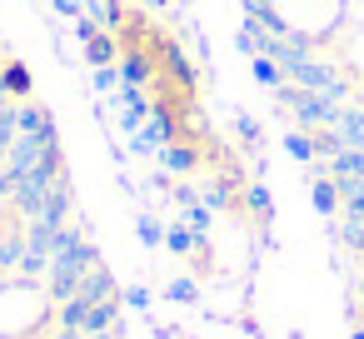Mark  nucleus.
Wrapping results in <instances>:
<instances>
[{
    "label": "nucleus",
    "mask_w": 364,
    "mask_h": 339,
    "mask_svg": "<svg viewBox=\"0 0 364 339\" xmlns=\"http://www.w3.org/2000/svg\"><path fill=\"white\" fill-rule=\"evenodd\" d=\"M155 165H165L170 175H200V170H205V150L185 135V140L160 145V150H155Z\"/></svg>",
    "instance_id": "1"
},
{
    "label": "nucleus",
    "mask_w": 364,
    "mask_h": 339,
    "mask_svg": "<svg viewBox=\"0 0 364 339\" xmlns=\"http://www.w3.org/2000/svg\"><path fill=\"white\" fill-rule=\"evenodd\" d=\"M0 95L16 100V105L36 100V75H31V65H26L21 55H6V60H0Z\"/></svg>",
    "instance_id": "2"
},
{
    "label": "nucleus",
    "mask_w": 364,
    "mask_h": 339,
    "mask_svg": "<svg viewBox=\"0 0 364 339\" xmlns=\"http://www.w3.org/2000/svg\"><path fill=\"white\" fill-rule=\"evenodd\" d=\"M115 100H120V125H125V130H140V125L155 115V100H150V90H140V85H125V80H120Z\"/></svg>",
    "instance_id": "3"
},
{
    "label": "nucleus",
    "mask_w": 364,
    "mask_h": 339,
    "mask_svg": "<svg viewBox=\"0 0 364 339\" xmlns=\"http://www.w3.org/2000/svg\"><path fill=\"white\" fill-rule=\"evenodd\" d=\"M80 50H85V65H95V70H105V65H120V36H110V31L90 36Z\"/></svg>",
    "instance_id": "4"
},
{
    "label": "nucleus",
    "mask_w": 364,
    "mask_h": 339,
    "mask_svg": "<svg viewBox=\"0 0 364 339\" xmlns=\"http://www.w3.org/2000/svg\"><path fill=\"white\" fill-rule=\"evenodd\" d=\"M85 16H95L110 36H120L125 31V16H130V6L125 0H85Z\"/></svg>",
    "instance_id": "5"
},
{
    "label": "nucleus",
    "mask_w": 364,
    "mask_h": 339,
    "mask_svg": "<svg viewBox=\"0 0 364 339\" xmlns=\"http://www.w3.org/2000/svg\"><path fill=\"white\" fill-rule=\"evenodd\" d=\"M240 205H245L259 225H264V220H274V195H269V185H264V180H250V185H245V195H240Z\"/></svg>",
    "instance_id": "6"
},
{
    "label": "nucleus",
    "mask_w": 364,
    "mask_h": 339,
    "mask_svg": "<svg viewBox=\"0 0 364 339\" xmlns=\"http://www.w3.org/2000/svg\"><path fill=\"white\" fill-rule=\"evenodd\" d=\"M329 130L339 135L344 150H349V145H364V110H344V105H339V115H334Z\"/></svg>",
    "instance_id": "7"
},
{
    "label": "nucleus",
    "mask_w": 364,
    "mask_h": 339,
    "mask_svg": "<svg viewBox=\"0 0 364 339\" xmlns=\"http://www.w3.org/2000/svg\"><path fill=\"white\" fill-rule=\"evenodd\" d=\"M75 294H80V299H110V294H120V289H115V274H110L105 264H95V269L80 279V289H75Z\"/></svg>",
    "instance_id": "8"
},
{
    "label": "nucleus",
    "mask_w": 364,
    "mask_h": 339,
    "mask_svg": "<svg viewBox=\"0 0 364 339\" xmlns=\"http://www.w3.org/2000/svg\"><path fill=\"white\" fill-rule=\"evenodd\" d=\"M230 130L240 135V145H245L250 155H255V150L264 145V130H259V120H255L250 110H235V115H230Z\"/></svg>",
    "instance_id": "9"
},
{
    "label": "nucleus",
    "mask_w": 364,
    "mask_h": 339,
    "mask_svg": "<svg viewBox=\"0 0 364 339\" xmlns=\"http://www.w3.org/2000/svg\"><path fill=\"white\" fill-rule=\"evenodd\" d=\"M255 85L279 90V85H289V70H284L279 60H269V55H255Z\"/></svg>",
    "instance_id": "10"
},
{
    "label": "nucleus",
    "mask_w": 364,
    "mask_h": 339,
    "mask_svg": "<svg viewBox=\"0 0 364 339\" xmlns=\"http://www.w3.org/2000/svg\"><path fill=\"white\" fill-rule=\"evenodd\" d=\"M284 150H289V155H294L299 165H314V155H319V150H314V135H309V130H289V135H284Z\"/></svg>",
    "instance_id": "11"
},
{
    "label": "nucleus",
    "mask_w": 364,
    "mask_h": 339,
    "mask_svg": "<svg viewBox=\"0 0 364 339\" xmlns=\"http://www.w3.org/2000/svg\"><path fill=\"white\" fill-rule=\"evenodd\" d=\"M309 195H314V210H324V215L339 210V185H334V180H314Z\"/></svg>",
    "instance_id": "12"
},
{
    "label": "nucleus",
    "mask_w": 364,
    "mask_h": 339,
    "mask_svg": "<svg viewBox=\"0 0 364 339\" xmlns=\"http://www.w3.org/2000/svg\"><path fill=\"white\" fill-rule=\"evenodd\" d=\"M165 244H170L175 254H195V244H200V240H195V230H190V225H180V230H170V235H165Z\"/></svg>",
    "instance_id": "13"
},
{
    "label": "nucleus",
    "mask_w": 364,
    "mask_h": 339,
    "mask_svg": "<svg viewBox=\"0 0 364 339\" xmlns=\"http://www.w3.org/2000/svg\"><path fill=\"white\" fill-rule=\"evenodd\" d=\"M95 90H100V95H115V90H120V65L95 70Z\"/></svg>",
    "instance_id": "14"
},
{
    "label": "nucleus",
    "mask_w": 364,
    "mask_h": 339,
    "mask_svg": "<svg viewBox=\"0 0 364 339\" xmlns=\"http://www.w3.org/2000/svg\"><path fill=\"white\" fill-rule=\"evenodd\" d=\"M140 240H145V244H160V240H165V225L150 220V215H140Z\"/></svg>",
    "instance_id": "15"
},
{
    "label": "nucleus",
    "mask_w": 364,
    "mask_h": 339,
    "mask_svg": "<svg viewBox=\"0 0 364 339\" xmlns=\"http://www.w3.org/2000/svg\"><path fill=\"white\" fill-rule=\"evenodd\" d=\"M55 6V16H65V21H80L85 16V0H50Z\"/></svg>",
    "instance_id": "16"
},
{
    "label": "nucleus",
    "mask_w": 364,
    "mask_h": 339,
    "mask_svg": "<svg viewBox=\"0 0 364 339\" xmlns=\"http://www.w3.org/2000/svg\"><path fill=\"white\" fill-rule=\"evenodd\" d=\"M135 6H145V11H165L170 0H135Z\"/></svg>",
    "instance_id": "17"
},
{
    "label": "nucleus",
    "mask_w": 364,
    "mask_h": 339,
    "mask_svg": "<svg viewBox=\"0 0 364 339\" xmlns=\"http://www.w3.org/2000/svg\"><path fill=\"white\" fill-rule=\"evenodd\" d=\"M354 339H364V324H359V329H354Z\"/></svg>",
    "instance_id": "18"
}]
</instances>
